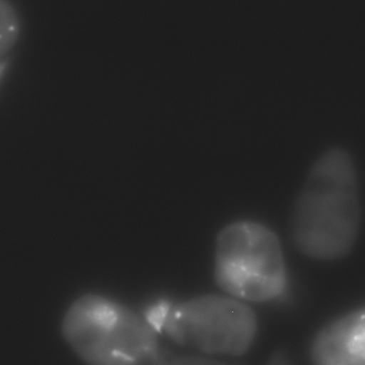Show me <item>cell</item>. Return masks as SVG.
<instances>
[{"label":"cell","mask_w":365,"mask_h":365,"mask_svg":"<svg viewBox=\"0 0 365 365\" xmlns=\"http://www.w3.org/2000/svg\"><path fill=\"white\" fill-rule=\"evenodd\" d=\"M356 169L340 148L324 152L314 163L293 212L297 247L320 259H332L351 248L359 225Z\"/></svg>","instance_id":"obj_1"},{"label":"cell","mask_w":365,"mask_h":365,"mask_svg":"<svg viewBox=\"0 0 365 365\" xmlns=\"http://www.w3.org/2000/svg\"><path fill=\"white\" fill-rule=\"evenodd\" d=\"M64 337L87 365H160L156 331L127 307L98 294H86L67 310Z\"/></svg>","instance_id":"obj_2"},{"label":"cell","mask_w":365,"mask_h":365,"mask_svg":"<svg viewBox=\"0 0 365 365\" xmlns=\"http://www.w3.org/2000/svg\"><path fill=\"white\" fill-rule=\"evenodd\" d=\"M215 278L222 289L237 299L260 302L279 297L287 278L276 235L255 222L226 226L217 238Z\"/></svg>","instance_id":"obj_3"},{"label":"cell","mask_w":365,"mask_h":365,"mask_svg":"<svg viewBox=\"0 0 365 365\" xmlns=\"http://www.w3.org/2000/svg\"><path fill=\"white\" fill-rule=\"evenodd\" d=\"M162 331L180 344L205 353L240 355L252 341L256 317L237 299L202 295L173 304Z\"/></svg>","instance_id":"obj_4"},{"label":"cell","mask_w":365,"mask_h":365,"mask_svg":"<svg viewBox=\"0 0 365 365\" xmlns=\"http://www.w3.org/2000/svg\"><path fill=\"white\" fill-rule=\"evenodd\" d=\"M314 365H364L365 317L356 310L331 322L315 338Z\"/></svg>","instance_id":"obj_5"},{"label":"cell","mask_w":365,"mask_h":365,"mask_svg":"<svg viewBox=\"0 0 365 365\" xmlns=\"http://www.w3.org/2000/svg\"><path fill=\"white\" fill-rule=\"evenodd\" d=\"M19 31V21L14 7L10 2L0 0V57L13 46Z\"/></svg>","instance_id":"obj_6"},{"label":"cell","mask_w":365,"mask_h":365,"mask_svg":"<svg viewBox=\"0 0 365 365\" xmlns=\"http://www.w3.org/2000/svg\"><path fill=\"white\" fill-rule=\"evenodd\" d=\"M173 304L167 300L158 301L145 309L143 317L156 332L162 331Z\"/></svg>","instance_id":"obj_7"},{"label":"cell","mask_w":365,"mask_h":365,"mask_svg":"<svg viewBox=\"0 0 365 365\" xmlns=\"http://www.w3.org/2000/svg\"><path fill=\"white\" fill-rule=\"evenodd\" d=\"M160 365H230L215 360L192 356H179Z\"/></svg>","instance_id":"obj_8"},{"label":"cell","mask_w":365,"mask_h":365,"mask_svg":"<svg viewBox=\"0 0 365 365\" xmlns=\"http://www.w3.org/2000/svg\"><path fill=\"white\" fill-rule=\"evenodd\" d=\"M268 365H290L284 356L277 354L275 355L269 361Z\"/></svg>","instance_id":"obj_9"},{"label":"cell","mask_w":365,"mask_h":365,"mask_svg":"<svg viewBox=\"0 0 365 365\" xmlns=\"http://www.w3.org/2000/svg\"><path fill=\"white\" fill-rule=\"evenodd\" d=\"M8 64V61L6 59L0 61V77L4 73V71Z\"/></svg>","instance_id":"obj_10"}]
</instances>
